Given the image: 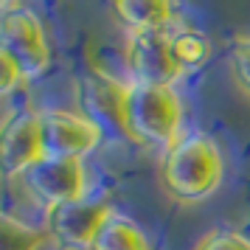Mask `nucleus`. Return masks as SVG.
Segmentation results:
<instances>
[{"instance_id": "14", "label": "nucleus", "mask_w": 250, "mask_h": 250, "mask_svg": "<svg viewBox=\"0 0 250 250\" xmlns=\"http://www.w3.org/2000/svg\"><path fill=\"white\" fill-rule=\"evenodd\" d=\"M228 65L236 87L245 96H250V34H236L228 51Z\"/></svg>"}, {"instance_id": "8", "label": "nucleus", "mask_w": 250, "mask_h": 250, "mask_svg": "<svg viewBox=\"0 0 250 250\" xmlns=\"http://www.w3.org/2000/svg\"><path fill=\"white\" fill-rule=\"evenodd\" d=\"M28 191L37 203L45 208L73 200H84L87 194V169L84 160H70V158H42L34 169H28L23 177Z\"/></svg>"}, {"instance_id": "5", "label": "nucleus", "mask_w": 250, "mask_h": 250, "mask_svg": "<svg viewBox=\"0 0 250 250\" xmlns=\"http://www.w3.org/2000/svg\"><path fill=\"white\" fill-rule=\"evenodd\" d=\"M110 214H113L110 203L84 197V200L45 208V228L42 230L48 233V242L59 245L62 250H87Z\"/></svg>"}, {"instance_id": "16", "label": "nucleus", "mask_w": 250, "mask_h": 250, "mask_svg": "<svg viewBox=\"0 0 250 250\" xmlns=\"http://www.w3.org/2000/svg\"><path fill=\"white\" fill-rule=\"evenodd\" d=\"M23 82H25V76H23V70H20V65L14 62V57L6 48L0 45V99L12 96Z\"/></svg>"}, {"instance_id": "2", "label": "nucleus", "mask_w": 250, "mask_h": 250, "mask_svg": "<svg viewBox=\"0 0 250 250\" xmlns=\"http://www.w3.org/2000/svg\"><path fill=\"white\" fill-rule=\"evenodd\" d=\"M183 135V99L174 84L129 82L124 99V138L149 149H166Z\"/></svg>"}, {"instance_id": "3", "label": "nucleus", "mask_w": 250, "mask_h": 250, "mask_svg": "<svg viewBox=\"0 0 250 250\" xmlns=\"http://www.w3.org/2000/svg\"><path fill=\"white\" fill-rule=\"evenodd\" d=\"M0 45L14 57L25 79H37L51 68L45 25L28 6H14L0 12Z\"/></svg>"}, {"instance_id": "1", "label": "nucleus", "mask_w": 250, "mask_h": 250, "mask_svg": "<svg viewBox=\"0 0 250 250\" xmlns=\"http://www.w3.org/2000/svg\"><path fill=\"white\" fill-rule=\"evenodd\" d=\"M225 177L222 149L205 132H183L160 155V186L171 200L197 205L214 197Z\"/></svg>"}, {"instance_id": "17", "label": "nucleus", "mask_w": 250, "mask_h": 250, "mask_svg": "<svg viewBox=\"0 0 250 250\" xmlns=\"http://www.w3.org/2000/svg\"><path fill=\"white\" fill-rule=\"evenodd\" d=\"M14 6H20V0H0V12H6V9H14Z\"/></svg>"}, {"instance_id": "11", "label": "nucleus", "mask_w": 250, "mask_h": 250, "mask_svg": "<svg viewBox=\"0 0 250 250\" xmlns=\"http://www.w3.org/2000/svg\"><path fill=\"white\" fill-rule=\"evenodd\" d=\"M87 250H155L152 239L144 233V228L135 225L129 216L124 214H110L99 228V233L93 239Z\"/></svg>"}, {"instance_id": "6", "label": "nucleus", "mask_w": 250, "mask_h": 250, "mask_svg": "<svg viewBox=\"0 0 250 250\" xmlns=\"http://www.w3.org/2000/svg\"><path fill=\"white\" fill-rule=\"evenodd\" d=\"M40 121H42V144L48 158L84 160L104 141V129L79 110H59V107L40 110Z\"/></svg>"}, {"instance_id": "12", "label": "nucleus", "mask_w": 250, "mask_h": 250, "mask_svg": "<svg viewBox=\"0 0 250 250\" xmlns=\"http://www.w3.org/2000/svg\"><path fill=\"white\" fill-rule=\"evenodd\" d=\"M169 42H171V54H174L183 73L208 65V59L214 54L211 40L197 28H174V31H169Z\"/></svg>"}, {"instance_id": "9", "label": "nucleus", "mask_w": 250, "mask_h": 250, "mask_svg": "<svg viewBox=\"0 0 250 250\" xmlns=\"http://www.w3.org/2000/svg\"><path fill=\"white\" fill-rule=\"evenodd\" d=\"M129 82L110 76L107 70H93L76 84V110L107 132L124 135V99Z\"/></svg>"}, {"instance_id": "10", "label": "nucleus", "mask_w": 250, "mask_h": 250, "mask_svg": "<svg viewBox=\"0 0 250 250\" xmlns=\"http://www.w3.org/2000/svg\"><path fill=\"white\" fill-rule=\"evenodd\" d=\"M110 9L129 34L169 31L177 17L174 0H110Z\"/></svg>"}, {"instance_id": "13", "label": "nucleus", "mask_w": 250, "mask_h": 250, "mask_svg": "<svg viewBox=\"0 0 250 250\" xmlns=\"http://www.w3.org/2000/svg\"><path fill=\"white\" fill-rule=\"evenodd\" d=\"M42 245H48L45 230L0 211V250H42Z\"/></svg>"}, {"instance_id": "15", "label": "nucleus", "mask_w": 250, "mask_h": 250, "mask_svg": "<svg viewBox=\"0 0 250 250\" xmlns=\"http://www.w3.org/2000/svg\"><path fill=\"white\" fill-rule=\"evenodd\" d=\"M197 250H250V239L230 228H214L200 239Z\"/></svg>"}, {"instance_id": "4", "label": "nucleus", "mask_w": 250, "mask_h": 250, "mask_svg": "<svg viewBox=\"0 0 250 250\" xmlns=\"http://www.w3.org/2000/svg\"><path fill=\"white\" fill-rule=\"evenodd\" d=\"M45 158L40 110H12L0 121V180L25 177Z\"/></svg>"}, {"instance_id": "7", "label": "nucleus", "mask_w": 250, "mask_h": 250, "mask_svg": "<svg viewBox=\"0 0 250 250\" xmlns=\"http://www.w3.org/2000/svg\"><path fill=\"white\" fill-rule=\"evenodd\" d=\"M124 65L129 82L138 84H177L183 76L177 59L171 54L169 31L129 34L124 48Z\"/></svg>"}]
</instances>
